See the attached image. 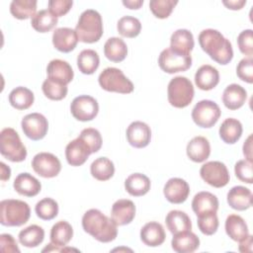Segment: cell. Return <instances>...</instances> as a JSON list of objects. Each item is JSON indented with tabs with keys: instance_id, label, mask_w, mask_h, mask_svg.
Here are the masks:
<instances>
[{
	"instance_id": "cell-5",
	"label": "cell",
	"mask_w": 253,
	"mask_h": 253,
	"mask_svg": "<svg viewBox=\"0 0 253 253\" xmlns=\"http://www.w3.org/2000/svg\"><path fill=\"white\" fill-rule=\"evenodd\" d=\"M193 83L185 76H176L168 84L167 97L171 106L185 108L191 104L194 98Z\"/></svg>"
},
{
	"instance_id": "cell-6",
	"label": "cell",
	"mask_w": 253,
	"mask_h": 253,
	"mask_svg": "<svg viewBox=\"0 0 253 253\" xmlns=\"http://www.w3.org/2000/svg\"><path fill=\"white\" fill-rule=\"evenodd\" d=\"M0 152L12 162H22L27 157V149L18 132L12 127H5L0 132Z\"/></svg>"
},
{
	"instance_id": "cell-26",
	"label": "cell",
	"mask_w": 253,
	"mask_h": 253,
	"mask_svg": "<svg viewBox=\"0 0 253 253\" xmlns=\"http://www.w3.org/2000/svg\"><path fill=\"white\" fill-rule=\"evenodd\" d=\"M187 155L194 162H204L211 154V145L204 136H195L187 144Z\"/></svg>"
},
{
	"instance_id": "cell-38",
	"label": "cell",
	"mask_w": 253,
	"mask_h": 253,
	"mask_svg": "<svg viewBox=\"0 0 253 253\" xmlns=\"http://www.w3.org/2000/svg\"><path fill=\"white\" fill-rule=\"evenodd\" d=\"M90 172L95 179L99 181H107L113 177L115 173V166L109 158L99 157L92 162Z\"/></svg>"
},
{
	"instance_id": "cell-34",
	"label": "cell",
	"mask_w": 253,
	"mask_h": 253,
	"mask_svg": "<svg viewBox=\"0 0 253 253\" xmlns=\"http://www.w3.org/2000/svg\"><path fill=\"white\" fill-rule=\"evenodd\" d=\"M170 47L181 52L190 54L195 45L193 34L189 30L179 29L172 34L170 39Z\"/></svg>"
},
{
	"instance_id": "cell-2",
	"label": "cell",
	"mask_w": 253,
	"mask_h": 253,
	"mask_svg": "<svg viewBox=\"0 0 253 253\" xmlns=\"http://www.w3.org/2000/svg\"><path fill=\"white\" fill-rule=\"evenodd\" d=\"M82 227L85 232L103 243L115 240L118 235V225L115 221L97 209H91L83 214Z\"/></svg>"
},
{
	"instance_id": "cell-25",
	"label": "cell",
	"mask_w": 253,
	"mask_h": 253,
	"mask_svg": "<svg viewBox=\"0 0 253 253\" xmlns=\"http://www.w3.org/2000/svg\"><path fill=\"white\" fill-rule=\"evenodd\" d=\"M192 209L197 216L216 212L218 210V200L215 195L210 192H200L195 195L192 201Z\"/></svg>"
},
{
	"instance_id": "cell-40",
	"label": "cell",
	"mask_w": 253,
	"mask_h": 253,
	"mask_svg": "<svg viewBox=\"0 0 253 253\" xmlns=\"http://www.w3.org/2000/svg\"><path fill=\"white\" fill-rule=\"evenodd\" d=\"M37 11L36 0H13L10 4L11 14L19 20L33 18Z\"/></svg>"
},
{
	"instance_id": "cell-52",
	"label": "cell",
	"mask_w": 253,
	"mask_h": 253,
	"mask_svg": "<svg viewBox=\"0 0 253 253\" xmlns=\"http://www.w3.org/2000/svg\"><path fill=\"white\" fill-rule=\"evenodd\" d=\"M222 3L230 10H240L246 4V0H223Z\"/></svg>"
},
{
	"instance_id": "cell-13",
	"label": "cell",
	"mask_w": 253,
	"mask_h": 253,
	"mask_svg": "<svg viewBox=\"0 0 253 253\" xmlns=\"http://www.w3.org/2000/svg\"><path fill=\"white\" fill-rule=\"evenodd\" d=\"M21 126L26 136L30 139L40 140L43 138L47 132L48 122L43 115L40 113H32L23 118Z\"/></svg>"
},
{
	"instance_id": "cell-21",
	"label": "cell",
	"mask_w": 253,
	"mask_h": 253,
	"mask_svg": "<svg viewBox=\"0 0 253 253\" xmlns=\"http://www.w3.org/2000/svg\"><path fill=\"white\" fill-rule=\"evenodd\" d=\"M13 187L18 194L26 197H35L42 189L41 182L27 172L21 173L15 178Z\"/></svg>"
},
{
	"instance_id": "cell-8",
	"label": "cell",
	"mask_w": 253,
	"mask_h": 253,
	"mask_svg": "<svg viewBox=\"0 0 253 253\" xmlns=\"http://www.w3.org/2000/svg\"><path fill=\"white\" fill-rule=\"evenodd\" d=\"M159 67L166 73H177L188 70L192 65V56L172 47L163 49L158 57Z\"/></svg>"
},
{
	"instance_id": "cell-18",
	"label": "cell",
	"mask_w": 253,
	"mask_h": 253,
	"mask_svg": "<svg viewBox=\"0 0 253 253\" xmlns=\"http://www.w3.org/2000/svg\"><path fill=\"white\" fill-rule=\"evenodd\" d=\"M78 41L75 30L70 28H57L52 34L53 46L61 52H70L73 50Z\"/></svg>"
},
{
	"instance_id": "cell-50",
	"label": "cell",
	"mask_w": 253,
	"mask_h": 253,
	"mask_svg": "<svg viewBox=\"0 0 253 253\" xmlns=\"http://www.w3.org/2000/svg\"><path fill=\"white\" fill-rule=\"evenodd\" d=\"M47 5L48 10L58 18L68 13L73 5V2L71 0H50L48 1Z\"/></svg>"
},
{
	"instance_id": "cell-10",
	"label": "cell",
	"mask_w": 253,
	"mask_h": 253,
	"mask_svg": "<svg viewBox=\"0 0 253 253\" xmlns=\"http://www.w3.org/2000/svg\"><path fill=\"white\" fill-rule=\"evenodd\" d=\"M202 179L214 188H221L228 184L230 176L224 163L220 161H209L200 169Z\"/></svg>"
},
{
	"instance_id": "cell-15",
	"label": "cell",
	"mask_w": 253,
	"mask_h": 253,
	"mask_svg": "<svg viewBox=\"0 0 253 253\" xmlns=\"http://www.w3.org/2000/svg\"><path fill=\"white\" fill-rule=\"evenodd\" d=\"M163 193L169 203L182 204L189 197L190 186L182 178H171L166 182Z\"/></svg>"
},
{
	"instance_id": "cell-55",
	"label": "cell",
	"mask_w": 253,
	"mask_h": 253,
	"mask_svg": "<svg viewBox=\"0 0 253 253\" xmlns=\"http://www.w3.org/2000/svg\"><path fill=\"white\" fill-rule=\"evenodd\" d=\"M0 168H1V174H0V178L2 182H5L7 180H9L10 176H11V169L9 166H7L5 163L1 162L0 163Z\"/></svg>"
},
{
	"instance_id": "cell-30",
	"label": "cell",
	"mask_w": 253,
	"mask_h": 253,
	"mask_svg": "<svg viewBox=\"0 0 253 253\" xmlns=\"http://www.w3.org/2000/svg\"><path fill=\"white\" fill-rule=\"evenodd\" d=\"M125 189L133 197L143 196L150 190V180L144 174L133 173L126 179Z\"/></svg>"
},
{
	"instance_id": "cell-32",
	"label": "cell",
	"mask_w": 253,
	"mask_h": 253,
	"mask_svg": "<svg viewBox=\"0 0 253 253\" xmlns=\"http://www.w3.org/2000/svg\"><path fill=\"white\" fill-rule=\"evenodd\" d=\"M104 53L109 60L113 62H121L127 55L126 43L121 38H110L104 44Z\"/></svg>"
},
{
	"instance_id": "cell-9",
	"label": "cell",
	"mask_w": 253,
	"mask_h": 253,
	"mask_svg": "<svg viewBox=\"0 0 253 253\" xmlns=\"http://www.w3.org/2000/svg\"><path fill=\"white\" fill-rule=\"evenodd\" d=\"M220 114L221 111L216 103L211 100H202L195 105L192 111V119L197 126L210 128L216 124Z\"/></svg>"
},
{
	"instance_id": "cell-33",
	"label": "cell",
	"mask_w": 253,
	"mask_h": 253,
	"mask_svg": "<svg viewBox=\"0 0 253 253\" xmlns=\"http://www.w3.org/2000/svg\"><path fill=\"white\" fill-rule=\"evenodd\" d=\"M73 236L71 224L65 220H60L52 225L50 229V241L55 246L64 247Z\"/></svg>"
},
{
	"instance_id": "cell-43",
	"label": "cell",
	"mask_w": 253,
	"mask_h": 253,
	"mask_svg": "<svg viewBox=\"0 0 253 253\" xmlns=\"http://www.w3.org/2000/svg\"><path fill=\"white\" fill-rule=\"evenodd\" d=\"M37 215L43 220H50L58 213V205L51 198H44L37 203L35 207Z\"/></svg>"
},
{
	"instance_id": "cell-20",
	"label": "cell",
	"mask_w": 253,
	"mask_h": 253,
	"mask_svg": "<svg viewBox=\"0 0 253 253\" xmlns=\"http://www.w3.org/2000/svg\"><path fill=\"white\" fill-rule=\"evenodd\" d=\"M47 78L61 82L65 85L70 83L73 79L74 72L70 64L62 59H52L49 61L47 68Z\"/></svg>"
},
{
	"instance_id": "cell-42",
	"label": "cell",
	"mask_w": 253,
	"mask_h": 253,
	"mask_svg": "<svg viewBox=\"0 0 253 253\" xmlns=\"http://www.w3.org/2000/svg\"><path fill=\"white\" fill-rule=\"evenodd\" d=\"M42 92L45 95L46 98L53 100V101H59L66 97L67 95V85L52 80L50 78H46L42 86Z\"/></svg>"
},
{
	"instance_id": "cell-47",
	"label": "cell",
	"mask_w": 253,
	"mask_h": 253,
	"mask_svg": "<svg viewBox=\"0 0 253 253\" xmlns=\"http://www.w3.org/2000/svg\"><path fill=\"white\" fill-rule=\"evenodd\" d=\"M234 172H235V176L237 177V179H239L241 182H244L247 184H252L253 166H252L251 161H249L247 159L237 161L234 166Z\"/></svg>"
},
{
	"instance_id": "cell-3",
	"label": "cell",
	"mask_w": 253,
	"mask_h": 253,
	"mask_svg": "<svg viewBox=\"0 0 253 253\" xmlns=\"http://www.w3.org/2000/svg\"><path fill=\"white\" fill-rule=\"evenodd\" d=\"M78 40L82 42L93 43L103 36V21L99 12L93 9L83 11L75 27Z\"/></svg>"
},
{
	"instance_id": "cell-39",
	"label": "cell",
	"mask_w": 253,
	"mask_h": 253,
	"mask_svg": "<svg viewBox=\"0 0 253 253\" xmlns=\"http://www.w3.org/2000/svg\"><path fill=\"white\" fill-rule=\"evenodd\" d=\"M31 24L37 32L47 33L56 26L57 17H55L49 10H40L32 18Z\"/></svg>"
},
{
	"instance_id": "cell-23",
	"label": "cell",
	"mask_w": 253,
	"mask_h": 253,
	"mask_svg": "<svg viewBox=\"0 0 253 253\" xmlns=\"http://www.w3.org/2000/svg\"><path fill=\"white\" fill-rule=\"evenodd\" d=\"M165 230L157 221L147 222L140 229L141 241L150 247H157L161 245L165 241Z\"/></svg>"
},
{
	"instance_id": "cell-51",
	"label": "cell",
	"mask_w": 253,
	"mask_h": 253,
	"mask_svg": "<svg viewBox=\"0 0 253 253\" xmlns=\"http://www.w3.org/2000/svg\"><path fill=\"white\" fill-rule=\"evenodd\" d=\"M0 249L2 252H6V253L20 252L17 241L11 234H8V233H2L0 235Z\"/></svg>"
},
{
	"instance_id": "cell-4",
	"label": "cell",
	"mask_w": 253,
	"mask_h": 253,
	"mask_svg": "<svg viewBox=\"0 0 253 253\" xmlns=\"http://www.w3.org/2000/svg\"><path fill=\"white\" fill-rule=\"evenodd\" d=\"M31 215L29 205L21 200L8 199L0 203V222L5 226H21Z\"/></svg>"
},
{
	"instance_id": "cell-35",
	"label": "cell",
	"mask_w": 253,
	"mask_h": 253,
	"mask_svg": "<svg viewBox=\"0 0 253 253\" xmlns=\"http://www.w3.org/2000/svg\"><path fill=\"white\" fill-rule=\"evenodd\" d=\"M34 93L23 86L16 87L9 94V103L17 110H27L34 103Z\"/></svg>"
},
{
	"instance_id": "cell-19",
	"label": "cell",
	"mask_w": 253,
	"mask_h": 253,
	"mask_svg": "<svg viewBox=\"0 0 253 253\" xmlns=\"http://www.w3.org/2000/svg\"><path fill=\"white\" fill-rule=\"evenodd\" d=\"M171 245L175 252L192 253L199 248L200 239L191 230H186L173 234Z\"/></svg>"
},
{
	"instance_id": "cell-24",
	"label": "cell",
	"mask_w": 253,
	"mask_h": 253,
	"mask_svg": "<svg viewBox=\"0 0 253 253\" xmlns=\"http://www.w3.org/2000/svg\"><path fill=\"white\" fill-rule=\"evenodd\" d=\"M219 82L217 69L210 64L202 65L195 74V83L199 89L209 91L213 89Z\"/></svg>"
},
{
	"instance_id": "cell-17",
	"label": "cell",
	"mask_w": 253,
	"mask_h": 253,
	"mask_svg": "<svg viewBox=\"0 0 253 253\" xmlns=\"http://www.w3.org/2000/svg\"><path fill=\"white\" fill-rule=\"evenodd\" d=\"M135 216V206L132 201L121 199L114 203L111 211V218L117 225L130 223Z\"/></svg>"
},
{
	"instance_id": "cell-29",
	"label": "cell",
	"mask_w": 253,
	"mask_h": 253,
	"mask_svg": "<svg viewBox=\"0 0 253 253\" xmlns=\"http://www.w3.org/2000/svg\"><path fill=\"white\" fill-rule=\"evenodd\" d=\"M165 223L172 234L192 229V222L189 215L186 212L178 210L170 211L167 213Z\"/></svg>"
},
{
	"instance_id": "cell-12",
	"label": "cell",
	"mask_w": 253,
	"mask_h": 253,
	"mask_svg": "<svg viewBox=\"0 0 253 253\" xmlns=\"http://www.w3.org/2000/svg\"><path fill=\"white\" fill-rule=\"evenodd\" d=\"M34 171L43 178H53L57 176L61 170L59 159L49 152H40L36 154L32 160Z\"/></svg>"
},
{
	"instance_id": "cell-31",
	"label": "cell",
	"mask_w": 253,
	"mask_h": 253,
	"mask_svg": "<svg viewBox=\"0 0 253 253\" xmlns=\"http://www.w3.org/2000/svg\"><path fill=\"white\" fill-rule=\"evenodd\" d=\"M243 128L241 123L237 119H225L219 126V137L227 144L235 143L242 134Z\"/></svg>"
},
{
	"instance_id": "cell-28",
	"label": "cell",
	"mask_w": 253,
	"mask_h": 253,
	"mask_svg": "<svg viewBox=\"0 0 253 253\" xmlns=\"http://www.w3.org/2000/svg\"><path fill=\"white\" fill-rule=\"evenodd\" d=\"M226 234L234 241H241L249 235L245 220L238 214H229L225 220Z\"/></svg>"
},
{
	"instance_id": "cell-14",
	"label": "cell",
	"mask_w": 253,
	"mask_h": 253,
	"mask_svg": "<svg viewBox=\"0 0 253 253\" xmlns=\"http://www.w3.org/2000/svg\"><path fill=\"white\" fill-rule=\"evenodd\" d=\"M126 139L128 143L135 148L147 146L151 139V129L143 122H132L126 128Z\"/></svg>"
},
{
	"instance_id": "cell-37",
	"label": "cell",
	"mask_w": 253,
	"mask_h": 253,
	"mask_svg": "<svg viewBox=\"0 0 253 253\" xmlns=\"http://www.w3.org/2000/svg\"><path fill=\"white\" fill-rule=\"evenodd\" d=\"M100 57L94 49H83L77 56V66L83 74H93L99 67Z\"/></svg>"
},
{
	"instance_id": "cell-22",
	"label": "cell",
	"mask_w": 253,
	"mask_h": 253,
	"mask_svg": "<svg viewBox=\"0 0 253 253\" xmlns=\"http://www.w3.org/2000/svg\"><path fill=\"white\" fill-rule=\"evenodd\" d=\"M252 193L243 186L232 187L227 193V204L236 211H245L252 206Z\"/></svg>"
},
{
	"instance_id": "cell-44",
	"label": "cell",
	"mask_w": 253,
	"mask_h": 253,
	"mask_svg": "<svg viewBox=\"0 0 253 253\" xmlns=\"http://www.w3.org/2000/svg\"><path fill=\"white\" fill-rule=\"evenodd\" d=\"M177 3L176 0H151L149 8L156 18L165 19L170 16Z\"/></svg>"
},
{
	"instance_id": "cell-46",
	"label": "cell",
	"mask_w": 253,
	"mask_h": 253,
	"mask_svg": "<svg viewBox=\"0 0 253 253\" xmlns=\"http://www.w3.org/2000/svg\"><path fill=\"white\" fill-rule=\"evenodd\" d=\"M78 137L81 138L89 146L92 153L99 151L102 146V142H103L102 136L100 131L96 128H93V127L84 128L80 132Z\"/></svg>"
},
{
	"instance_id": "cell-7",
	"label": "cell",
	"mask_w": 253,
	"mask_h": 253,
	"mask_svg": "<svg viewBox=\"0 0 253 253\" xmlns=\"http://www.w3.org/2000/svg\"><path fill=\"white\" fill-rule=\"evenodd\" d=\"M100 86L108 92L128 94L133 91L132 82L126 78L124 72L116 67H107L99 75Z\"/></svg>"
},
{
	"instance_id": "cell-36",
	"label": "cell",
	"mask_w": 253,
	"mask_h": 253,
	"mask_svg": "<svg viewBox=\"0 0 253 253\" xmlns=\"http://www.w3.org/2000/svg\"><path fill=\"white\" fill-rule=\"evenodd\" d=\"M44 238V230L37 224H32L19 232V241L28 248L39 246Z\"/></svg>"
},
{
	"instance_id": "cell-27",
	"label": "cell",
	"mask_w": 253,
	"mask_h": 253,
	"mask_svg": "<svg viewBox=\"0 0 253 253\" xmlns=\"http://www.w3.org/2000/svg\"><path fill=\"white\" fill-rule=\"evenodd\" d=\"M247 99L246 90L239 84L232 83L228 85L222 93V102L229 110H237L241 108Z\"/></svg>"
},
{
	"instance_id": "cell-16",
	"label": "cell",
	"mask_w": 253,
	"mask_h": 253,
	"mask_svg": "<svg viewBox=\"0 0 253 253\" xmlns=\"http://www.w3.org/2000/svg\"><path fill=\"white\" fill-rule=\"evenodd\" d=\"M91 153L89 146L79 137L71 140L65 147V157L71 166H81Z\"/></svg>"
},
{
	"instance_id": "cell-48",
	"label": "cell",
	"mask_w": 253,
	"mask_h": 253,
	"mask_svg": "<svg viewBox=\"0 0 253 253\" xmlns=\"http://www.w3.org/2000/svg\"><path fill=\"white\" fill-rule=\"evenodd\" d=\"M239 50L249 57L253 54V32L251 29L242 31L237 37Z\"/></svg>"
},
{
	"instance_id": "cell-53",
	"label": "cell",
	"mask_w": 253,
	"mask_h": 253,
	"mask_svg": "<svg viewBox=\"0 0 253 253\" xmlns=\"http://www.w3.org/2000/svg\"><path fill=\"white\" fill-rule=\"evenodd\" d=\"M240 252H252V236L249 234L245 239L239 241Z\"/></svg>"
},
{
	"instance_id": "cell-49",
	"label": "cell",
	"mask_w": 253,
	"mask_h": 253,
	"mask_svg": "<svg viewBox=\"0 0 253 253\" xmlns=\"http://www.w3.org/2000/svg\"><path fill=\"white\" fill-rule=\"evenodd\" d=\"M237 76L247 83L253 82V59L252 57L242 58L236 67Z\"/></svg>"
},
{
	"instance_id": "cell-54",
	"label": "cell",
	"mask_w": 253,
	"mask_h": 253,
	"mask_svg": "<svg viewBox=\"0 0 253 253\" xmlns=\"http://www.w3.org/2000/svg\"><path fill=\"white\" fill-rule=\"evenodd\" d=\"M252 135L250 134L246 141L243 144V154L245 155L246 159L252 162Z\"/></svg>"
},
{
	"instance_id": "cell-1",
	"label": "cell",
	"mask_w": 253,
	"mask_h": 253,
	"mask_svg": "<svg viewBox=\"0 0 253 253\" xmlns=\"http://www.w3.org/2000/svg\"><path fill=\"white\" fill-rule=\"evenodd\" d=\"M198 40L202 49L215 62L225 65L231 61L233 57L231 42L217 30H203L200 33Z\"/></svg>"
},
{
	"instance_id": "cell-11",
	"label": "cell",
	"mask_w": 253,
	"mask_h": 253,
	"mask_svg": "<svg viewBox=\"0 0 253 253\" xmlns=\"http://www.w3.org/2000/svg\"><path fill=\"white\" fill-rule=\"evenodd\" d=\"M72 116L81 122H88L95 119L99 112V105L95 98L88 95L75 97L70 105Z\"/></svg>"
},
{
	"instance_id": "cell-56",
	"label": "cell",
	"mask_w": 253,
	"mask_h": 253,
	"mask_svg": "<svg viewBox=\"0 0 253 253\" xmlns=\"http://www.w3.org/2000/svg\"><path fill=\"white\" fill-rule=\"evenodd\" d=\"M123 4L128 9H139L140 6L143 4V0H124Z\"/></svg>"
},
{
	"instance_id": "cell-45",
	"label": "cell",
	"mask_w": 253,
	"mask_h": 253,
	"mask_svg": "<svg viewBox=\"0 0 253 253\" xmlns=\"http://www.w3.org/2000/svg\"><path fill=\"white\" fill-rule=\"evenodd\" d=\"M198 227L200 231L206 235H212L218 228V218L216 212L205 213L198 215Z\"/></svg>"
},
{
	"instance_id": "cell-41",
	"label": "cell",
	"mask_w": 253,
	"mask_h": 253,
	"mask_svg": "<svg viewBox=\"0 0 253 253\" xmlns=\"http://www.w3.org/2000/svg\"><path fill=\"white\" fill-rule=\"evenodd\" d=\"M117 29L119 34L123 37L135 38L141 31V24L135 17L124 16L118 21Z\"/></svg>"
}]
</instances>
